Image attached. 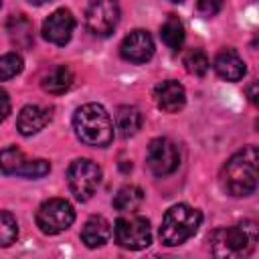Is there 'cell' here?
<instances>
[{"instance_id":"1","label":"cell","mask_w":259,"mask_h":259,"mask_svg":"<svg viewBox=\"0 0 259 259\" xmlns=\"http://www.w3.org/2000/svg\"><path fill=\"white\" fill-rule=\"evenodd\" d=\"M221 184L231 196H249L257 188V148L245 146L235 152L221 172Z\"/></svg>"},{"instance_id":"2","label":"cell","mask_w":259,"mask_h":259,"mask_svg":"<svg viewBox=\"0 0 259 259\" xmlns=\"http://www.w3.org/2000/svg\"><path fill=\"white\" fill-rule=\"evenodd\" d=\"M73 130L83 144L93 148H105L113 140V121L99 103L81 105L73 115Z\"/></svg>"},{"instance_id":"3","label":"cell","mask_w":259,"mask_h":259,"mask_svg":"<svg viewBox=\"0 0 259 259\" xmlns=\"http://www.w3.org/2000/svg\"><path fill=\"white\" fill-rule=\"evenodd\" d=\"M210 251L214 257L237 259L245 257L255 249L257 225L253 221H243L235 227H221L208 235Z\"/></svg>"},{"instance_id":"4","label":"cell","mask_w":259,"mask_h":259,"mask_svg":"<svg viewBox=\"0 0 259 259\" xmlns=\"http://www.w3.org/2000/svg\"><path fill=\"white\" fill-rule=\"evenodd\" d=\"M202 214L200 210L188 204H174L166 210L160 227V241L166 247H176L188 241L200 227Z\"/></svg>"},{"instance_id":"5","label":"cell","mask_w":259,"mask_h":259,"mask_svg":"<svg viewBox=\"0 0 259 259\" xmlns=\"http://www.w3.org/2000/svg\"><path fill=\"white\" fill-rule=\"evenodd\" d=\"M67 182H69L73 196L77 200L85 202L95 194V190L101 182V168L93 160L79 158V160L71 162V166L67 170Z\"/></svg>"},{"instance_id":"6","label":"cell","mask_w":259,"mask_h":259,"mask_svg":"<svg viewBox=\"0 0 259 259\" xmlns=\"http://www.w3.org/2000/svg\"><path fill=\"white\" fill-rule=\"evenodd\" d=\"M36 227L45 235H59L75 221V210L65 198H49L36 210Z\"/></svg>"},{"instance_id":"7","label":"cell","mask_w":259,"mask_h":259,"mask_svg":"<svg viewBox=\"0 0 259 259\" xmlns=\"http://www.w3.org/2000/svg\"><path fill=\"white\" fill-rule=\"evenodd\" d=\"M115 241L119 247L130 249V251H140L146 249L152 243V231L148 219L140 214H130V217H119L113 227Z\"/></svg>"},{"instance_id":"8","label":"cell","mask_w":259,"mask_h":259,"mask_svg":"<svg viewBox=\"0 0 259 259\" xmlns=\"http://www.w3.org/2000/svg\"><path fill=\"white\" fill-rule=\"evenodd\" d=\"M85 22L95 36H109L119 22L117 0H93L87 8Z\"/></svg>"},{"instance_id":"9","label":"cell","mask_w":259,"mask_h":259,"mask_svg":"<svg viewBox=\"0 0 259 259\" xmlns=\"http://www.w3.org/2000/svg\"><path fill=\"white\" fill-rule=\"evenodd\" d=\"M146 162L150 166V170L156 176H168L172 174L178 164H180V152L176 148V144L168 138H154L148 146V156Z\"/></svg>"},{"instance_id":"10","label":"cell","mask_w":259,"mask_h":259,"mask_svg":"<svg viewBox=\"0 0 259 259\" xmlns=\"http://www.w3.org/2000/svg\"><path fill=\"white\" fill-rule=\"evenodd\" d=\"M119 55H121V59L134 63V65L148 63L152 59V55H154V40H152L150 32L148 30H142V28L132 30L121 40Z\"/></svg>"},{"instance_id":"11","label":"cell","mask_w":259,"mask_h":259,"mask_svg":"<svg viewBox=\"0 0 259 259\" xmlns=\"http://www.w3.org/2000/svg\"><path fill=\"white\" fill-rule=\"evenodd\" d=\"M73 28H75L73 14L65 8H59L53 14H49V18L42 22V36H45V40L63 47L71 40Z\"/></svg>"},{"instance_id":"12","label":"cell","mask_w":259,"mask_h":259,"mask_svg":"<svg viewBox=\"0 0 259 259\" xmlns=\"http://www.w3.org/2000/svg\"><path fill=\"white\" fill-rule=\"evenodd\" d=\"M154 97H156L158 107H160L162 111H166V113H176V111H180V109L184 107V103H186V91H184V87H182L178 81H172V79L162 81V83L156 87Z\"/></svg>"},{"instance_id":"13","label":"cell","mask_w":259,"mask_h":259,"mask_svg":"<svg viewBox=\"0 0 259 259\" xmlns=\"http://www.w3.org/2000/svg\"><path fill=\"white\" fill-rule=\"evenodd\" d=\"M214 71L225 81H241L245 77L247 67L235 49H223L214 57Z\"/></svg>"},{"instance_id":"14","label":"cell","mask_w":259,"mask_h":259,"mask_svg":"<svg viewBox=\"0 0 259 259\" xmlns=\"http://www.w3.org/2000/svg\"><path fill=\"white\" fill-rule=\"evenodd\" d=\"M51 121V109L40 105H24L16 117V127L22 136H32L40 132Z\"/></svg>"},{"instance_id":"15","label":"cell","mask_w":259,"mask_h":259,"mask_svg":"<svg viewBox=\"0 0 259 259\" xmlns=\"http://www.w3.org/2000/svg\"><path fill=\"white\" fill-rule=\"evenodd\" d=\"M111 237V227L109 223L99 217V214H93L85 221L83 229H81V241L89 247V249H97L101 245H105Z\"/></svg>"},{"instance_id":"16","label":"cell","mask_w":259,"mask_h":259,"mask_svg":"<svg viewBox=\"0 0 259 259\" xmlns=\"http://www.w3.org/2000/svg\"><path fill=\"white\" fill-rule=\"evenodd\" d=\"M142 111L134 105H121L117 107V113H115V127L119 132L121 138H132L140 132L142 127Z\"/></svg>"},{"instance_id":"17","label":"cell","mask_w":259,"mask_h":259,"mask_svg":"<svg viewBox=\"0 0 259 259\" xmlns=\"http://www.w3.org/2000/svg\"><path fill=\"white\" fill-rule=\"evenodd\" d=\"M73 85V71L67 65H59L55 67L45 79H42V89L47 93L53 95H61L65 91H69V87Z\"/></svg>"},{"instance_id":"18","label":"cell","mask_w":259,"mask_h":259,"mask_svg":"<svg viewBox=\"0 0 259 259\" xmlns=\"http://www.w3.org/2000/svg\"><path fill=\"white\" fill-rule=\"evenodd\" d=\"M142 202H144V192L140 186L134 184L121 186L113 196V208L119 212H136L142 206Z\"/></svg>"},{"instance_id":"19","label":"cell","mask_w":259,"mask_h":259,"mask_svg":"<svg viewBox=\"0 0 259 259\" xmlns=\"http://www.w3.org/2000/svg\"><path fill=\"white\" fill-rule=\"evenodd\" d=\"M26 162H28V158L16 146H8V148L0 150V172L2 174L22 176V170H24Z\"/></svg>"},{"instance_id":"20","label":"cell","mask_w":259,"mask_h":259,"mask_svg":"<svg viewBox=\"0 0 259 259\" xmlns=\"http://www.w3.org/2000/svg\"><path fill=\"white\" fill-rule=\"evenodd\" d=\"M160 38H162L164 45H166L168 49H172V51H178V49L182 47V42H184V26H182V22L178 20V16L170 14V16L166 18V22H164L162 28H160Z\"/></svg>"},{"instance_id":"21","label":"cell","mask_w":259,"mask_h":259,"mask_svg":"<svg viewBox=\"0 0 259 259\" xmlns=\"http://www.w3.org/2000/svg\"><path fill=\"white\" fill-rule=\"evenodd\" d=\"M184 67H186V71L190 75L202 77V75H206L210 63H208V57H206V53L202 49H190L184 55Z\"/></svg>"},{"instance_id":"22","label":"cell","mask_w":259,"mask_h":259,"mask_svg":"<svg viewBox=\"0 0 259 259\" xmlns=\"http://www.w3.org/2000/svg\"><path fill=\"white\" fill-rule=\"evenodd\" d=\"M18 237L16 219L8 210H0V247H8Z\"/></svg>"},{"instance_id":"23","label":"cell","mask_w":259,"mask_h":259,"mask_svg":"<svg viewBox=\"0 0 259 259\" xmlns=\"http://www.w3.org/2000/svg\"><path fill=\"white\" fill-rule=\"evenodd\" d=\"M22 71V57L18 53H6L0 57V81H8Z\"/></svg>"},{"instance_id":"24","label":"cell","mask_w":259,"mask_h":259,"mask_svg":"<svg viewBox=\"0 0 259 259\" xmlns=\"http://www.w3.org/2000/svg\"><path fill=\"white\" fill-rule=\"evenodd\" d=\"M51 172V164L42 158L38 160H28L24 170H22V178H42Z\"/></svg>"},{"instance_id":"25","label":"cell","mask_w":259,"mask_h":259,"mask_svg":"<svg viewBox=\"0 0 259 259\" xmlns=\"http://www.w3.org/2000/svg\"><path fill=\"white\" fill-rule=\"evenodd\" d=\"M221 8H223V0H198L196 2V10L204 18H210V16L219 14Z\"/></svg>"},{"instance_id":"26","label":"cell","mask_w":259,"mask_h":259,"mask_svg":"<svg viewBox=\"0 0 259 259\" xmlns=\"http://www.w3.org/2000/svg\"><path fill=\"white\" fill-rule=\"evenodd\" d=\"M10 113V97L4 89H0V121H4Z\"/></svg>"},{"instance_id":"27","label":"cell","mask_w":259,"mask_h":259,"mask_svg":"<svg viewBox=\"0 0 259 259\" xmlns=\"http://www.w3.org/2000/svg\"><path fill=\"white\" fill-rule=\"evenodd\" d=\"M247 95H249V101L255 105V103H257V83H251V85H249Z\"/></svg>"},{"instance_id":"28","label":"cell","mask_w":259,"mask_h":259,"mask_svg":"<svg viewBox=\"0 0 259 259\" xmlns=\"http://www.w3.org/2000/svg\"><path fill=\"white\" fill-rule=\"evenodd\" d=\"M28 2H30V4H38V6H40V4H47V2H53V0H28Z\"/></svg>"},{"instance_id":"29","label":"cell","mask_w":259,"mask_h":259,"mask_svg":"<svg viewBox=\"0 0 259 259\" xmlns=\"http://www.w3.org/2000/svg\"><path fill=\"white\" fill-rule=\"evenodd\" d=\"M170 2H182V0H170Z\"/></svg>"},{"instance_id":"30","label":"cell","mask_w":259,"mask_h":259,"mask_svg":"<svg viewBox=\"0 0 259 259\" xmlns=\"http://www.w3.org/2000/svg\"><path fill=\"white\" fill-rule=\"evenodd\" d=\"M0 6H2V0H0Z\"/></svg>"}]
</instances>
